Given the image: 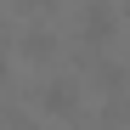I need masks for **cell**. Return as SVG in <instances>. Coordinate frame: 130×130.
I'll return each instance as SVG.
<instances>
[{"mask_svg":"<svg viewBox=\"0 0 130 130\" xmlns=\"http://www.w3.org/2000/svg\"><path fill=\"white\" fill-rule=\"evenodd\" d=\"M107 28H113V17H107V6H91V40H107Z\"/></svg>","mask_w":130,"mask_h":130,"instance_id":"7a4b0ae2","label":"cell"},{"mask_svg":"<svg viewBox=\"0 0 130 130\" xmlns=\"http://www.w3.org/2000/svg\"><path fill=\"white\" fill-rule=\"evenodd\" d=\"M45 107H51V113H68V107H74V85H51V91H45Z\"/></svg>","mask_w":130,"mask_h":130,"instance_id":"6da1fadb","label":"cell"}]
</instances>
